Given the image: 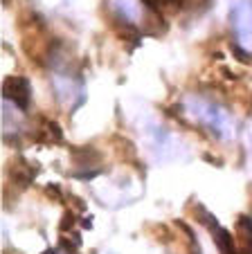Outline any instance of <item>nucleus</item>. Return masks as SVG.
Instances as JSON below:
<instances>
[{"instance_id":"2","label":"nucleus","mask_w":252,"mask_h":254,"mask_svg":"<svg viewBox=\"0 0 252 254\" xmlns=\"http://www.w3.org/2000/svg\"><path fill=\"white\" fill-rule=\"evenodd\" d=\"M34 176H36V169L29 167L25 160H16V162H11L9 180L14 185H18V187H27V185L34 180Z\"/></svg>"},{"instance_id":"1","label":"nucleus","mask_w":252,"mask_h":254,"mask_svg":"<svg viewBox=\"0 0 252 254\" xmlns=\"http://www.w3.org/2000/svg\"><path fill=\"white\" fill-rule=\"evenodd\" d=\"M2 97L18 106L20 111H25L32 101V90H29V81L25 77H7L2 83Z\"/></svg>"},{"instance_id":"3","label":"nucleus","mask_w":252,"mask_h":254,"mask_svg":"<svg viewBox=\"0 0 252 254\" xmlns=\"http://www.w3.org/2000/svg\"><path fill=\"white\" fill-rule=\"evenodd\" d=\"M72 158L77 160L79 167H90V164H95V160H99L101 155L97 153L95 149H90V146H81V149L72 151Z\"/></svg>"},{"instance_id":"4","label":"nucleus","mask_w":252,"mask_h":254,"mask_svg":"<svg viewBox=\"0 0 252 254\" xmlns=\"http://www.w3.org/2000/svg\"><path fill=\"white\" fill-rule=\"evenodd\" d=\"M45 254H54V252H52V250H48V252H45Z\"/></svg>"}]
</instances>
